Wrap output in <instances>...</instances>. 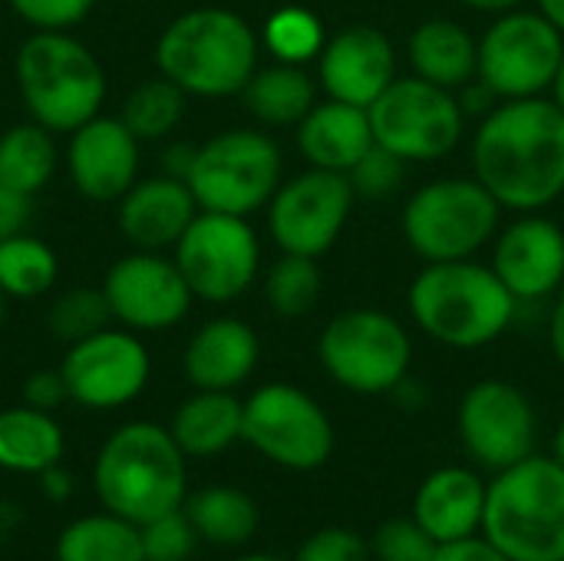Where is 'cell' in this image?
<instances>
[{
	"label": "cell",
	"instance_id": "obj_31",
	"mask_svg": "<svg viewBox=\"0 0 564 561\" xmlns=\"http://www.w3.org/2000/svg\"><path fill=\"white\" fill-rule=\"evenodd\" d=\"M56 172L53 132L40 122H17L0 136V182L23 195H36Z\"/></svg>",
	"mask_w": 564,
	"mask_h": 561
},
{
	"label": "cell",
	"instance_id": "obj_5",
	"mask_svg": "<svg viewBox=\"0 0 564 561\" xmlns=\"http://www.w3.org/2000/svg\"><path fill=\"white\" fill-rule=\"evenodd\" d=\"M482 536L512 561H564V466L555 456L492 473Z\"/></svg>",
	"mask_w": 564,
	"mask_h": 561
},
{
	"label": "cell",
	"instance_id": "obj_7",
	"mask_svg": "<svg viewBox=\"0 0 564 561\" xmlns=\"http://www.w3.org/2000/svg\"><path fill=\"white\" fill-rule=\"evenodd\" d=\"M321 367L334 384L360 397L393 393L413 364V341L406 327L377 308L340 311L327 321L317 341Z\"/></svg>",
	"mask_w": 564,
	"mask_h": 561
},
{
	"label": "cell",
	"instance_id": "obj_36",
	"mask_svg": "<svg viewBox=\"0 0 564 561\" xmlns=\"http://www.w3.org/2000/svg\"><path fill=\"white\" fill-rule=\"evenodd\" d=\"M112 311L102 288H69L50 308V331L63 344H76L102 327H109Z\"/></svg>",
	"mask_w": 564,
	"mask_h": 561
},
{
	"label": "cell",
	"instance_id": "obj_54",
	"mask_svg": "<svg viewBox=\"0 0 564 561\" xmlns=\"http://www.w3.org/2000/svg\"><path fill=\"white\" fill-rule=\"evenodd\" d=\"M3 311H7V294L0 291V324H3Z\"/></svg>",
	"mask_w": 564,
	"mask_h": 561
},
{
	"label": "cell",
	"instance_id": "obj_32",
	"mask_svg": "<svg viewBox=\"0 0 564 561\" xmlns=\"http://www.w3.org/2000/svg\"><path fill=\"white\" fill-rule=\"evenodd\" d=\"M59 274V261L53 248L33 235H10L0 238V291L17 301L43 298Z\"/></svg>",
	"mask_w": 564,
	"mask_h": 561
},
{
	"label": "cell",
	"instance_id": "obj_29",
	"mask_svg": "<svg viewBox=\"0 0 564 561\" xmlns=\"http://www.w3.org/2000/svg\"><path fill=\"white\" fill-rule=\"evenodd\" d=\"M241 99L264 126H297L317 103V83L304 66L274 60V66L254 69L241 89Z\"/></svg>",
	"mask_w": 564,
	"mask_h": 561
},
{
	"label": "cell",
	"instance_id": "obj_4",
	"mask_svg": "<svg viewBox=\"0 0 564 561\" xmlns=\"http://www.w3.org/2000/svg\"><path fill=\"white\" fill-rule=\"evenodd\" d=\"M258 33L251 23L225 7H195L175 17L159 43L155 63L188 96L221 99L245 89L258 69Z\"/></svg>",
	"mask_w": 564,
	"mask_h": 561
},
{
	"label": "cell",
	"instance_id": "obj_9",
	"mask_svg": "<svg viewBox=\"0 0 564 561\" xmlns=\"http://www.w3.org/2000/svg\"><path fill=\"white\" fill-rule=\"evenodd\" d=\"M202 212L241 215L264 208L281 185V149L258 129H228L195 149L185 175Z\"/></svg>",
	"mask_w": 564,
	"mask_h": 561
},
{
	"label": "cell",
	"instance_id": "obj_39",
	"mask_svg": "<svg viewBox=\"0 0 564 561\" xmlns=\"http://www.w3.org/2000/svg\"><path fill=\"white\" fill-rule=\"evenodd\" d=\"M139 532H142L145 561H188L198 546V532L192 529L185 509L165 513V516L139 526Z\"/></svg>",
	"mask_w": 564,
	"mask_h": 561
},
{
	"label": "cell",
	"instance_id": "obj_43",
	"mask_svg": "<svg viewBox=\"0 0 564 561\" xmlns=\"http://www.w3.org/2000/svg\"><path fill=\"white\" fill-rule=\"evenodd\" d=\"M433 561H512L506 559L486 536H469L459 542H446L436 549Z\"/></svg>",
	"mask_w": 564,
	"mask_h": 561
},
{
	"label": "cell",
	"instance_id": "obj_52",
	"mask_svg": "<svg viewBox=\"0 0 564 561\" xmlns=\"http://www.w3.org/2000/svg\"><path fill=\"white\" fill-rule=\"evenodd\" d=\"M552 99H555V103L564 109V56H562L558 73H555V83H552Z\"/></svg>",
	"mask_w": 564,
	"mask_h": 561
},
{
	"label": "cell",
	"instance_id": "obj_38",
	"mask_svg": "<svg viewBox=\"0 0 564 561\" xmlns=\"http://www.w3.org/2000/svg\"><path fill=\"white\" fill-rule=\"evenodd\" d=\"M436 549H440V542L413 516L387 519L370 539L373 561H433Z\"/></svg>",
	"mask_w": 564,
	"mask_h": 561
},
{
	"label": "cell",
	"instance_id": "obj_30",
	"mask_svg": "<svg viewBox=\"0 0 564 561\" xmlns=\"http://www.w3.org/2000/svg\"><path fill=\"white\" fill-rule=\"evenodd\" d=\"M56 561H145L135 522L96 513L69 522L56 539Z\"/></svg>",
	"mask_w": 564,
	"mask_h": 561
},
{
	"label": "cell",
	"instance_id": "obj_40",
	"mask_svg": "<svg viewBox=\"0 0 564 561\" xmlns=\"http://www.w3.org/2000/svg\"><path fill=\"white\" fill-rule=\"evenodd\" d=\"M291 561H373L370 539H364L354 529L344 526H327L311 532Z\"/></svg>",
	"mask_w": 564,
	"mask_h": 561
},
{
	"label": "cell",
	"instance_id": "obj_21",
	"mask_svg": "<svg viewBox=\"0 0 564 561\" xmlns=\"http://www.w3.org/2000/svg\"><path fill=\"white\" fill-rule=\"evenodd\" d=\"M198 202L185 179L175 175H155L135 182L119 198V231L132 241L139 251H165L175 248L185 228L198 215Z\"/></svg>",
	"mask_w": 564,
	"mask_h": 561
},
{
	"label": "cell",
	"instance_id": "obj_12",
	"mask_svg": "<svg viewBox=\"0 0 564 561\" xmlns=\"http://www.w3.org/2000/svg\"><path fill=\"white\" fill-rule=\"evenodd\" d=\"M175 265L198 301L228 304L254 284L261 245L248 218L198 212L175 245Z\"/></svg>",
	"mask_w": 564,
	"mask_h": 561
},
{
	"label": "cell",
	"instance_id": "obj_45",
	"mask_svg": "<svg viewBox=\"0 0 564 561\" xmlns=\"http://www.w3.org/2000/svg\"><path fill=\"white\" fill-rule=\"evenodd\" d=\"M36 483H40V493H43V499L46 503H56V506H63L69 496H73V476L56 463V466H50V470H43L40 476H36Z\"/></svg>",
	"mask_w": 564,
	"mask_h": 561
},
{
	"label": "cell",
	"instance_id": "obj_8",
	"mask_svg": "<svg viewBox=\"0 0 564 561\" xmlns=\"http://www.w3.org/2000/svg\"><path fill=\"white\" fill-rule=\"evenodd\" d=\"M502 205L473 179H436L420 185L403 208L406 245L426 261H466L492 241Z\"/></svg>",
	"mask_w": 564,
	"mask_h": 561
},
{
	"label": "cell",
	"instance_id": "obj_20",
	"mask_svg": "<svg viewBox=\"0 0 564 561\" xmlns=\"http://www.w3.org/2000/svg\"><path fill=\"white\" fill-rule=\"evenodd\" d=\"M492 271L516 294V301H542L564 288V231L542 218H516L496 241Z\"/></svg>",
	"mask_w": 564,
	"mask_h": 561
},
{
	"label": "cell",
	"instance_id": "obj_26",
	"mask_svg": "<svg viewBox=\"0 0 564 561\" xmlns=\"http://www.w3.org/2000/svg\"><path fill=\"white\" fill-rule=\"evenodd\" d=\"M410 66L413 76L459 93L479 76V40L456 20H423L410 36Z\"/></svg>",
	"mask_w": 564,
	"mask_h": 561
},
{
	"label": "cell",
	"instance_id": "obj_51",
	"mask_svg": "<svg viewBox=\"0 0 564 561\" xmlns=\"http://www.w3.org/2000/svg\"><path fill=\"white\" fill-rule=\"evenodd\" d=\"M552 456L564 466V417L562 423H558V430H555V436H552Z\"/></svg>",
	"mask_w": 564,
	"mask_h": 561
},
{
	"label": "cell",
	"instance_id": "obj_22",
	"mask_svg": "<svg viewBox=\"0 0 564 561\" xmlns=\"http://www.w3.org/2000/svg\"><path fill=\"white\" fill-rule=\"evenodd\" d=\"M486 489H489V483L476 470L440 466L420 483V489L413 496V519L440 546L459 542L469 536H482Z\"/></svg>",
	"mask_w": 564,
	"mask_h": 561
},
{
	"label": "cell",
	"instance_id": "obj_33",
	"mask_svg": "<svg viewBox=\"0 0 564 561\" xmlns=\"http://www.w3.org/2000/svg\"><path fill=\"white\" fill-rule=\"evenodd\" d=\"M185 96H188L185 89H178L172 79L159 73V79H145L126 96L119 119L129 126V132L139 142H155L182 122Z\"/></svg>",
	"mask_w": 564,
	"mask_h": 561
},
{
	"label": "cell",
	"instance_id": "obj_27",
	"mask_svg": "<svg viewBox=\"0 0 564 561\" xmlns=\"http://www.w3.org/2000/svg\"><path fill=\"white\" fill-rule=\"evenodd\" d=\"M66 453L63 427L53 413L36 407H10L0 410V470L20 476H40L56 466Z\"/></svg>",
	"mask_w": 564,
	"mask_h": 561
},
{
	"label": "cell",
	"instance_id": "obj_16",
	"mask_svg": "<svg viewBox=\"0 0 564 561\" xmlns=\"http://www.w3.org/2000/svg\"><path fill=\"white\" fill-rule=\"evenodd\" d=\"M59 374L69 400L86 410H119L132 403L152 374L145 344L129 327H102L69 344Z\"/></svg>",
	"mask_w": 564,
	"mask_h": 561
},
{
	"label": "cell",
	"instance_id": "obj_53",
	"mask_svg": "<svg viewBox=\"0 0 564 561\" xmlns=\"http://www.w3.org/2000/svg\"><path fill=\"white\" fill-rule=\"evenodd\" d=\"M228 561H284V559L268 555V552H245V555H235V559H228Z\"/></svg>",
	"mask_w": 564,
	"mask_h": 561
},
{
	"label": "cell",
	"instance_id": "obj_17",
	"mask_svg": "<svg viewBox=\"0 0 564 561\" xmlns=\"http://www.w3.org/2000/svg\"><path fill=\"white\" fill-rule=\"evenodd\" d=\"M102 294L109 301L112 321L129 331H169L182 324L195 301L175 258L169 261L162 251L139 248L106 271Z\"/></svg>",
	"mask_w": 564,
	"mask_h": 561
},
{
	"label": "cell",
	"instance_id": "obj_34",
	"mask_svg": "<svg viewBox=\"0 0 564 561\" xmlns=\"http://www.w3.org/2000/svg\"><path fill=\"white\" fill-rule=\"evenodd\" d=\"M321 288H324V274L317 268V258L307 255H281V261H274L264 278L268 308L288 321L311 314L314 304L321 301Z\"/></svg>",
	"mask_w": 564,
	"mask_h": 561
},
{
	"label": "cell",
	"instance_id": "obj_3",
	"mask_svg": "<svg viewBox=\"0 0 564 561\" xmlns=\"http://www.w3.org/2000/svg\"><path fill=\"white\" fill-rule=\"evenodd\" d=\"M519 301L492 265L436 261L410 284V314L416 327L443 347L476 350L499 341L516 321Z\"/></svg>",
	"mask_w": 564,
	"mask_h": 561
},
{
	"label": "cell",
	"instance_id": "obj_10",
	"mask_svg": "<svg viewBox=\"0 0 564 561\" xmlns=\"http://www.w3.org/2000/svg\"><path fill=\"white\" fill-rule=\"evenodd\" d=\"M241 443L291 473H317L330 463L337 433L327 410L294 384H264L245 400Z\"/></svg>",
	"mask_w": 564,
	"mask_h": 561
},
{
	"label": "cell",
	"instance_id": "obj_11",
	"mask_svg": "<svg viewBox=\"0 0 564 561\" xmlns=\"http://www.w3.org/2000/svg\"><path fill=\"white\" fill-rule=\"evenodd\" d=\"M373 142L406 162L449 155L466 129V112L453 89L420 76H397L370 106Z\"/></svg>",
	"mask_w": 564,
	"mask_h": 561
},
{
	"label": "cell",
	"instance_id": "obj_42",
	"mask_svg": "<svg viewBox=\"0 0 564 561\" xmlns=\"http://www.w3.org/2000/svg\"><path fill=\"white\" fill-rule=\"evenodd\" d=\"M66 400H69V390H66V380H63L59 370H36L23 384V403L26 407H36V410L53 413Z\"/></svg>",
	"mask_w": 564,
	"mask_h": 561
},
{
	"label": "cell",
	"instance_id": "obj_49",
	"mask_svg": "<svg viewBox=\"0 0 564 561\" xmlns=\"http://www.w3.org/2000/svg\"><path fill=\"white\" fill-rule=\"evenodd\" d=\"M539 13L564 36V0H539Z\"/></svg>",
	"mask_w": 564,
	"mask_h": 561
},
{
	"label": "cell",
	"instance_id": "obj_35",
	"mask_svg": "<svg viewBox=\"0 0 564 561\" xmlns=\"http://www.w3.org/2000/svg\"><path fill=\"white\" fill-rule=\"evenodd\" d=\"M261 40L278 63L304 66L321 56L327 33H324V23L317 20V13H311L307 7H297V3H288L264 20Z\"/></svg>",
	"mask_w": 564,
	"mask_h": 561
},
{
	"label": "cell",
	"instance_id": "obj_18",
	"mask_svg": "<svg viewBox=\"0 0 564 561\" xmlns=\"http://www.w3.org/2000/svg\"><path fill=\"white\" fill-rule=\"evenodd\" d=\"M139 139L119 116H93L69 132L66 169L89 202H119L139 182Z\"/></svg>",
	"mask_w": 564,
	"mask_h": 561
},
{
	"label": "cell",
	"instance_id": "obj_44",
	"mask_svg": "<svg viewBox=\"0 0 564 561\" xmlns=\"http://www.w3.org/2000/svg\"><path fill=\"white\" fill-rule=\"evenodd\" d=\"M30 215V195L10 188L7 182H0V238H10L17 231H23V222Z\"/></svg>",
	"mask_w": 564,
	"mask_h": 561
},
{
	"label": "cell",
	"instance_id": "obj_19",
	"mask_svg": "<svg viewBox=\"0 0 564 561\" xmlns=\"http://www.w3.org/2000/svg\"><path fill=\"white\" fill-rule=\"evenodd\" d=\"M317 79L330 99L370 106L397 79V53L383 30L354 23L334 33L317 56Z\"/></svg>",
	"mask_w": 564,
	"mask_h": 561
},
{
	"label": "cell",
	"instance_id": "obj_24",
	"mask_svg": "<svg viewBox=\"0 0 564 561\" xmlns=\"http://www.w3.org/2000/svg\"><path fill=\"white\" fill-rule=\"evenodd\" d=\"M373 145L370 112L340 99L314 103V109L297 122V149L311 169H327L347 175L360 155Z\"/></svg>",
	"mask_w": 564,
	"mask_h": 561
},
{
	"label": "cell",
	"instance_id": "obj_37",
	"mask_svg": "<svg viewBox=\"0 0 564 561\" xmlns=\"http://www.w3.org/2000/svg\"><path fill=\"white\" fill-rule=\"evenodd\" d=\"M406 165H410L406 159H400L397 152L373 142L360 155V162L347 172V179H350V188L357 198H390L403 185Z\"/></svg>",
	"mask_w": 564,
	"mask_h": 561
},
{
	"label": "cell",
	"instance_id": "obj_1",
	"mask_svg": "<svg viewBox=\"0 0 564 561\" xmlns=\"http://www.w3.org/2000/svg\"><path fill=\"white\" fill-rule=\"evenodd\" d=\"M473 172L502 208L542 212L564 192V109L555 99H502L473 136Z\"/></svg>",
	"mask_w": 564,
	"mask_h": 561
},
{
	"label": "cell",
	"instance_id": "obj_28",
	"mask_svg": "<svg viewBox=\"0 0 564 561\" xmlns=\"http://www.w3.org/2000/svg\"><path fill=\"white\" fill-rule=\"evenodd\" d=\"M182 509L192 529L198 532V542H208L218 549L248 546L261 526V513L254 499L238 486H205L192 493Z\"/></svg>",
	"mask_w": 564,
	"mask_h": 561
},
{
	"label": "cell",
	"instance_id": "obj_48",
	"mask_svg": "<svg viewBox=\"0 0 564 561\" xmlns=\"http://www.w3.org/2000/svg\"><path fill=\"white\" fill-rule=\"evenodd\" d=\"M20 519H23V513H20L13 503H0V542L10 539V536L17 532Z\"/></svg>",
	"mask_w": 564,
	"mask_h": 561
},
{
	"label": "cell",
	"instance_id": "obj_25",
	"mask_svg": "<svg viewBox=\"0 0 564 561\" xmlns=\"http://www.w3.org/2000/svg\"><path fill=\"white\" fill-rule=\"evenodd\" d=\"M245 400L235 390H195L172 413L169 433L185 456L208 460L241 443Z\"/></svg>",
	"mask_w": 564,
	"mask_h": 561
},
{
	"label": "cell",
	"instance_id": "obj_2",
	"mask_svg": "<svg viewBox=\"0 0 564 561\" xmlns=\"http://www.w3.org/2000/svg\"><path fill=\"white\" fill-rule=\"evenodd\" d=\"M185 453L169 427L145 420L126 423L99 446L93 463V493L106 513L145 526L175 513L188 499Z\"/></svg>",
	"mask_w": 564,
	"mask_h": 561
},
{
	"label": "cell",
	"instance_id": "obj_6",
	"mask_svg": "<svg viewBox=\"0 0 564 561\" xmlns=\"http://www.w3.org/2000/svg\"><path fill=\"white\" fill-rule=\"evenodd\" d=\"M17 89L33 122L73 132L106 103V69L96 53L66 30L30 33L13 60Z\"/></svg>",
	"mask_w": 564,
	"mask_h": 561
},
{
	"label": "cell",
	"instance_id": "obj_13",
	"mask_svg": "<svg viewBox=\"0 0 564 561\" xmlns=\"http://www.w3.org/2000/svg\"><path fill=\"white\" fill-rule=\"evenodd\" d=\"M564 36L539 10H506L479 36V79L499 99H529L552 89Z\"/></svg>",
	"mask_w": 564,
	"mask_h": 561
},
{
	"label": "cell",
	"instance_id": "obj_23",
	"mask_svg": "<svg viewBox=\"0 0 564 561\" xmlns=\"http://www.w3.org/2000/svg\"><path fill=\"white\" fill-rule=\"evenodd\" d=\"M261 360L254 327L238 317H215L202 324L185 347V377L195 390H238Z\"/></svg>",
	"mask_w": 564,
	"mask_h": 561
},
{
	"label": "cell",
	"instance_id": "obj_46",
	"mask_svg": "<svg viewBox=\"0 0 564 561\" xmlns=\"http://www.w3.org/2000/svg\"><path fill=\"white\" fill-rule=\"evenodd\" d=\"M549 347H552L555 360L564 367V288L555 294V308L549 317Z\"/></svg>",
	"mask_w": 564,
	"mask_h": 561
},
{
	"label": "cell",
	"instance_id": "obj_50",
	"mask_svg": "<svg viewBox=\"0 0 564 561\" xmlns=\"http://www.w3.org/2000/svg\"><path fill=\"white\" fill-rule=\"evenodd\" d=\"M459 3H466L473 10H482V13H506V10H516L525 0H459Z\"/></svg>",
	"mask_w": 564,
	"mask_h": 561
},
{
	"label": "cell",
	"instance_id": "obj_41",
	"mask_svg": "<svg viewBox=\"0 0 564 561\" xmlns=\"http://www.w3.org/2000/svg\"><path fill=\"white\" fill-rule=\"evenodd\" d=\"M10 10L36 30H69L89 17L96 0H7Z\"/></svg>",
	"mask_w": 564,
	"mask_h": 561
},
{
	"label": "cell",
	"instance_id": "obj_15",
	"mask_svg": "<svg viewBox=\"0 0 564 561\" xmlns=\"http://www.w3.org/2000/svg\"><path fill=\"white\" fill-rule=\"evenodd\" d=\"M350 179L327 169H307L278 185L268 202V231L284 255H327L354 208Z\"/></svg>",
	"mask_w": 564,
	"mask_h": 561
},
{
	"label": "cell",
	"instance_id": "obj_14",
	"mask_svg": "<svg viewBox=\"0 0 564 561\" xmlns=\"http://www.w3.org/2000/svg\"><path fill=\"white\" fill-rule=\"evenodd\" d=\"M456 430L479 470L502 473L535 453L539 413L516 384L479 380L459 400Z\"/></svg>",
	"mask_w": 564,
	"mask_h": 561
},
{
	"label": "cell",
	"instance_id": "obj_47",
	"mask_svg": "<svg viewBox=\"0 0 564 561\" xmlns=\"http://www.w3.org/2000/svg\"><path fill=\"white\" fill-rule=\"evenodd\" d=\"M192 159H195V149L192 145H175L165 152V175H175V179H185L188 169H192Z\"/></svg>",
	"mask_w": 564,
	"mask_h": 561
}]
</instances>
